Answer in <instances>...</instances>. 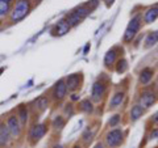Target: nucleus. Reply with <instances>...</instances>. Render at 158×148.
<instances>
[{
	"instance_id": "nucleus-33",
	"label": "nucleus",
	"mask_w": 158,
	"mask_h": 148,
	"mask_svg": "<svg viewBox=\"0 0 158 148\" xmlns=\"http://www.w3.org/2000/svg\"><path fill=\"white\" fill-rule=\"evenodd\" d=\"M94 148H104V147H103V144H102V143H98V144H96L95 147H94Z\"/></svg>"
},
{
	"instance_id": "nucleus-26",
	"label": "nucleus",
	"mask_w": 158,
	"mask_h": 148,
	"mask_svg": "<svg viewBox=\"0 0 158 148\" xmlns=\"http://www.w3.org/2000/svg\"><path fill=\"white\" fill-rule=\"evenodd\" d=\"M92 136H94L92 132H91L90 130H86L85 134H83V140H85L86 143H90V142L92 140Z\"/></svg>"
},
{
	"instance_id": "nucleus-34",
	"label": "nucleus",
	"mask_w": 158,
	"mask_h": 148,
	"mask_svg": "<svg viewBox=\"0 0 158 148\" xmlns=\"http://www.w3.org/2000/svg\"><path fill=\"white\" fill-rule=\"evenodd\" d=\"M3 2H7V3H11V4H12L13 0H3Z\"/></svg>"
},
{
	"instance_id": "nucleus-19",
	"label": "nucleus",
	"mask_w": 158,
	"mask_h": 148,
	"mask_svg": "<svg viewBox=\"0 0 158 148\" xmlns=\"http://www.w3.org/2000/svg\"><path fill=\"white\" fill-rule=\"evenodd\" d=\"M140 28H141V16L140 14H137V16H135L131 20V22H129V25H128L127 29H129V30L137 33L138 30H140Z\"/></svg>"
},
{
	"instance_id": "nucleus-32",
	"label": "nucleus",
	"mask_w": 158,
	"mask_h": 148,
	"mask_svg": "<svg viewBox=\"0 0 158 148\" xmlns=\"http://www.w3.org/2000/svg\"><path fill=\"white\" fill-rule=\"evenodd\" d=\"M152 119H153V121H154V122H158V111L156 113V114H154V115H153V118H152Z\"/></svg>"
},
{
	"instance_id": "nucleus-36",
	"label": "nucleus",
	"mask_w": 158,
	"mask_h": 148,
	"mask_svg": "<svg viewBox=\"0 0 158 148\" xmlns=\"http://www.w3.org/2000/svg\"><path fill=\"white\" fill-rule=\"evenodd\" d=\"M73 148H81V147H79V146H74Z\"/></svg>"
},
{
	"instance_id": "nucleus-21",
	"label": "nucleus",
	"mask_w": 158,
	"mask_h": 148,
	"mask_svg": "<svg viewBox=\"0 0 158 148\" xmlns=\"http://www.w3.org/2000/svg\"><path fill=\"white\" fill-rule=\"evenodd\" d=\"M79 109H81L82 111H85V113H92V110H94L92 102L88 100V98H86V100H82L81 103H79Z\"/></svg>"
},
{
	"instance_id": "nucleus-10",
	"label": "nucleus",
	"mask_w": 158,
	"mask_h": 148,
	"mask_svg": "<svg viewBox=\"0 0 158 148\" xmlns=\"http://www.w3.org/2000/svg\"><path fill=\"white\" fill-rule=\"evenodd\" d=\"M156 102V95L153 91H145L141 93L140 96V105L144 107H150L153 103Z\"/></svg>"
},
{
	"instance_id": "nucleus-29",
	"label": "nucleus",
	"mask_w": 158,
	"mask_h": 148,
	"mask_svg": "<svg viewBox=\"0 0 158 148\" xmlns=\"http://www.w3.org/2000/svg\"><path fill=\"white\" fill-rule=\"evenodd\" d=\"M113 2H115V0H106V4H107V7H111L112 4H113Z\"/></svg>"
},
{
	"instance_id": "nucleus-12",
	"label": "nucleus",
	"mask_w": 158,
	"mask_h": 148,
	"mask_svg": "<svg viewBox=\"0 0 158 148\" xmlns=\"http://www.w3.org/2000/svg\"><path fill=\"white\" fill-rule=\"evenodd\" d=\"M11 132H9V130H8V127H7V125L6 123H2L0 125V146H7L8 143H9V140H11Z\"/></svg>"
},
{
	"instance_id": "nucleus-13",
	"label": "nucleus",
	"mask_w": 158,
	"mask_h": 148,
	"mask_svg": "<svg viewBox=\"0 0 158 148\" xmlns=\"http://www.w3.org/2000/svg\"><path fill=\"white\" fill-rule=\"evenodd\" d=\"M158 18V7L149 8L144 14V21L145 24H152L153 21H156Z\"/></svg>"
},
{
	"instance_id": "nucleus-3",
	"label": "nucleus",
	"mask_w": 158,
	"mask_h": 148,
	"mask_svg": "<svg viewBox=\"0 0 158 148\" xmlns=\"http://www.w3.org/2000/svg\"><path fill=\"white\" fill-rule=\"evenodd\" d=\"M123 131L120 129H115V130H111L110 132L107 134V138H106V140H107V144L110 146L111 148H115L117 146H120L121 144V142H123Z\"/></svg>"
},
{
	"instance_id": "nucleus-6",
	"label": "nucleus",
	"mask_w": 158,
	"mask_h": 148,
	"mask_svg": "<svg viewBox=\"0 0 158 148\" xmlns=\"http://www.w3.org/2000/svg\"><path fill=\"white\" fill-rule=\"evenodd\" d=\"M7 127H8V130H9V132H11L12 136H16L17 138V136H20V134H21L23 126H21V123H20L19 118L16 115L8 117V119H7Z\"/></svg>"
},
{
	"instance_id": "nucleus-7",
	"label": "nucleus",
	"mask_w": 158,
	"mask_h": 148,
	"mask_svg": "<svg viewBox=\"0 0 158 148\" xmlns=\"http://www.w3.org/2000/svg\"><path fill=\"white\" fill-rule=\"evenodd\" d=\"M70 24L67 22V20H61V21H58L56 25L53 26L52 29V34L53 36H58V37H61V36H65V34H67L69 32H70Z\"/></svg>"
},
{
	"instance_id": "nucleus-1",
	"label": "nucleus",
	"mask_w": 158,
	"mask_h": 148,
	"mask_svg": "<svg viewBox=\"0 0 158 148\" xmlns=\"http://www.w3.org/2000/svg\"><path fill=\"white\" fill-rule=\"evenodd\" d=\"M31 11V0H16L11 9V21L19 22Z\"/></svg>"
},
{
	"instance_id": "nucleus-20",
	"label": "nucleus",
	"mask_w": 158,
	"mask_h": 148,
	"mask_svg": "<svg viewBox=\"0 0 158 148\" xmlns=\"http://www.w3.org/2000/svg\"><path fill=\"white\" fill-rule=\"evenodd\" d=\"M116 50L115 49H112V50H110V51H107V54H106V56H104V64H106V67H111L113 63H115V60H116Z\"/></svg>"
},
{
	"instance_id": "nucleus-8",
	"label": "nucleus",
	"mask_w": 158,
	"mask_h": 148,
	"mask_svg": "<svg viewBox=\"0 0 158 148\" xmlns=\"http://www.w3.org/2000/svg\"><path fill=\"white\" fill-rule=\"evenodd\" d=\"M66 85H67V91L74 92L81 87V81H82V75L81 73H73L66 77Z\"/></svg>"
},
{
	"instance_id": "nucleus-23",
	"label": "nucleus",
	"mask_w": 158,
	"mask_h": 148,
	"mask_svg": "<svg viewBox=\"0 0 158 148\" xmlns=\"http://www.w3.org/2000/svg\"><path fill=\"white\" fill-rule=\"evenodd\" d=\"M11 7H12L11 3H7V2L0 0V17H6L7 14L11 12Z\"/></svg>"
},
{
	"instance_id": "nucleus-2",
	"label": "nucleus",
	"mask_w": 158,
	"mask_h": 148,
	"mask_svg": "<svg viewBox=\"0 0 158 148\" xmlns=\"http://www.w3.org/2000/svg\"><path fill=\"white\" fill-rule=\"evenodd\" d=\"M90 13H91L90 8L87 6H82L77 9H74V11L67 16L66 20H67V22L70 24V26H77L78 24H81V21H83Z\"/></svg>"
},
{
	"instance_id": "nucleus-5",
	"label": "nucleus",
	"mask_w": 158,
	"mask_h": 148,
	"mask_svg": "<svg viewBox=\"0 0 158 148\" xmlns=\"http://www.w3.org/2000/svg\"><path fill=\"white\" fill-rule=\"evenodd\" d=\"M66 93H67V85H66V81L63 80H59L56 83V85L53 88V97L56 101H62L63 98L66 97Z\"/></svg>"
},
{
	"instance_id": "nucleus-11",
	"label": "nucleus",
	"mask_w": 158,
	"mask_h": 148,
	"mask_svg": "<svg viewBox=\"0 0 158 148\" xmlns=\"http://www.w3.org/2000/svg\"><path fill=\"white\" fill-rule=\"evenodd\" d=\"M48 106H49V98L45 97V96L38 97L37 100H34V102H33V109L36 111H38V113L46 110Z\"/></svg>"
},
{
	"instance_id": "nucleus-18",
	"label": "nucleus",
	"mask_w": 158,
	"mask_h": 148,
	"mask_svg": "<svg viewBox=\"0 0 158 148\" xmlns=\"http://www.w3.org/2000/svg\"><path fill=\"white\" fill-rule=\"evenodd\" d=\"M157 42H158V32H150V33L146 36L144 47H145V49H149V47H152V46H154Z\"/></svg>"
},
{
	"instance_id": "nucleus-15",
	"label": "nucleus",
	"mask_w": 158,
	"mask_h": 148,
	"mask_svg": "<svg viewBox=\"0 0 158 148\" xmlns=\"http://www.w3.org/2000/svg\"><path fill=\"white\" fill-rule=\"evenodd\" d=\"M28 117H29V113H28V107L25 105H20L19 107V114H17V118L20 123H21V126L27 125L28 122Z\"/></svg>"
},
{
	"instance_id": "nucleus-31",
	"label": "nucleus",
	"mask_w": 158,
	"mask_h": 148,
	"mask_svg": "<svg viewBox=\"0 0 158 148\" xmlns=\"http://www.w3.org/2000/svg\"><path fill=\"white\" fill-rule=\"evenodd\" d=\"M88 50H90V43H87V45H86V47H85V50H83V53L87 54V53H88Z\"/></svg>"
},
{
	"instance_id": "nucleus-17",
	"label": "nucleus",
	"mask_w": 158,
	"mask_h": 148,
	"mask_svg": "<svg viewBox=\"0 0 158 148\" xmlns=\"http://www.w3.org/2000/svg\"><path fill=\"white\" fill-rule=\"evenodd\" d=\"M152 79H153V70H152V68H149V67L144 68V70L141 71V73H140V83L145 85V84L149 83Z\"/></svg>"
},
{
	"instance_id": "nucleus-28",
	"label": "nucleus",
	"mask_w": 158,
	"mask_h": 148,
	"mask_svg": "<svg viewBox=\"0 0 158 148\" xmlns=\"http://www.w3.org/2000/svg\"><path fill=\"white\" fill-rule=\"evenodd\" d=\"M67 106H69V107H66L65 111L69 114V117H71V115H73V106H71V105H67Z\"/></svg>"
},
{
	"instance_id": "nucleus-4",
	"label": "nucleus",
	"mask_w": 158,
	"mask_h": 148,
	"mask_svg": "<svg viewBox=\"0 0 158 148\" xmlns=\"http://www.w3.org/2000/svg\"><path fill=\"white\" fill-rule=\"evenodd\" d=\"M46 131H48V126L45 125V123H38V125H34L31 129V132H29L31 142L32 143L38 142L44 135L46 134Z\"/></svg>"
},
{
	"instance_id": "nucleus-25",
	"label": "nucleus",
	"mask_w": 158,
	"mask_h": 148,
	"mask_svg": "<svg viewBox=\"0 0 158 148\" xmlns=\"http://www.w3.org/2000/svg\"><path fill=\"white\" fill-rule=\"evenodd\" d=\"M118 122H120V115L116 114V115H113L110 121H108V125H110L111 127H113V126H116Z\"/></svg>"
},
{
	"instance_id": "nucleus-35",
	"label": "nucleus",
	"mask_w": 158,
	"mask_h": 148,
	"mask_svg": "<svg viewBox=\"0 0 158 148\" xmlns=\"http://www.w3.org/2000/svg\"><path fill=\"white\" fill-rule=\"evenodd\" d=\"M54 148H63L62 146H54Z\"/></svg>"
},
{
	"instance_id": "nucleus-22",
	"label": "nucleus",
	"mask_w": 158,
	"mask_h": 148,
	"mask_svg": "<svg viewBox=\"0 0 158 148\" xmlns=\"http://www.w3.org/2000/svg\"><path fill=\"white\" fill-rule=\"evenodd\" d=\"M65 123H66L65 118H63L62 115H57V117L53 119V122H52V126H53L56 130H62L63 127H65Z\"/></svg>"
},
{
	"instance_id": "nucleus-30",
	"label": "nucleus",
	"mask_w": 158,
	"mask_h": 148,
	"mask_svg": "<svg viewBox=\"0 0 158 148\" xmlns=\"http://www.w3.org/2000/svg\"><path fill=\"white\" fill-rule=\"evenodd\" d=\"M71 100H73V101H78V100H79V96H78V95H75V93H74V95L71 96Z\"/></svg>"
},
{
	"instance_id": "nucleus-16",
	"label": "nucleus",
	"mask_w": 158,
	"mask_h": 148,
	"mask_svg": "<svg viewBox=\"0 0 158 148\" xmlns=\"http://www.w3.org/2000/svg\"><path fill=\"white\" fill-rule=\"evenodd\" d=\"M144 111H145V109L140 105V103H138V105H135V106L132 107V110H131V121L132 122H136L138 118L142 117Z\"/></svg>"
},
{
	"instance_id": "nucleus-9",
	"label": "nucleus",
	"mask_w": 158,
	"mask_h": 148,
	"mask_svg": "<svg viewBox=\"0 0 158 148\" xmlns=\"http://www.w3.org/2000/svg\"><path fill=\"white\" fill-rule=\"evenodd\" d=\"M106 92V85L103 84L102 81H95L92 85V91H91V100L95 101V102H99L100 98L103 97Z\"/></svg>"
},
{
	"instance_id": "nucleus-14",
	"label": "nucleus",
	"mask_w": 158,
	"mask_h": 148,
	"mask_svg": "<svg viewBox=\"0 0 158 148\" xmlns=\"http://www.w3.org/2000/svg\"><path fill=\"white\" fill-rule=\"evenodd\" d=\"M124 97H125L124 92H116L115 95H113L111 102H110V107H111V109H116V107L120 106L123 103V101H124Z\"/></svg>"
},
{
	"instance_id": "nucleus-24",
	"label": "nucleus",
	"mask_w": 158,
	"mask_h": 148,
	"mask_svg": "<svg viewBox=\"0 0 158 148\" xmlns=\"http://www.w3.org/2000/svg\"><path fill=\"white\" fill-rule=\"evenodd\" d=\"M128 70V62L125 59H120V60H117V66H116V71L118 73H123Z\"/></svg>"
},
{
	"instance_id": "nucleus-27",
	"label": "nucleus",
	"mask_w": 158,
	"mask_h": 148,
	"mask_svg": "<svg viewBox=\"0 0 158 148\" xmlns=\"http://www.w3.org/2000/svg\"><path fill=\"white\" fill-rule=\"evenodd\" d=\"M150 138H152V139H157V138H158V129H154V130L152 131Z\"/></svg>"
}]
</instances>
